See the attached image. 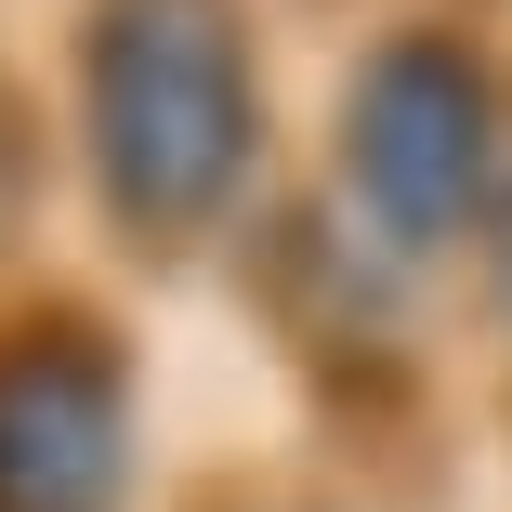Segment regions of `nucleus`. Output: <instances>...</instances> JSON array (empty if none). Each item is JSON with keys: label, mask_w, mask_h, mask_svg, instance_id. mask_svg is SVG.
I'll list each match as a JSON object with an SVG mask.
<instances>
[{"label": "nucleus", "mask_w": 512, "mask_h": 512, "mask_svg": "<svg viewBox=\"0 0 512 512\" xmlns=\"http://www.w3.org/2000/svg\"><path fill=\"white\" fill-rule=\"evenodd\" d=\"M302 27L276 0H40L66 250L197 302L302 184Z\"/></svg>", "instance_id": "1"}, {"label": "nucleus", "mask_w": 512, "mask_h": 512, "mask_svg": "<svg viewBox=\"0 0 512 512\" xmlns=\"http://www.w3.org/2000/svg\"><path fill=\"white\" fill-rule=\"evenodd\" d=\"M499 171H512V27L447 14V0H381L329 27L302 79V197L355 250L447 302V263L473 250Z\"/></svg>", "instance_id": "2"}, {"label": "nucleus", "mask_w": 512, "mask_h": 512, "mask_svg": "<svg viewBox=\"0 0 512 512\" xmlns=\"http://www.w3.org/2000/svg\"><path fill=\"white\" fill-rule=\"evenodd\" d=\"M0 512H184L158 302L79 250L0 289Z\"/></svg>", "instance_id": "3"}, {"label": "nucleus", "mask_w": 512, "mask_h": 512, "mask_svg": "<svg viewBox=\"0 0 512 512\" xmlns=\"http://www.w3.org/2000/svg\"><path fill=\"white\" fill-rule=\"evenodd\" d=\"M66 263V171H53V92H40V14L0 0V289Z\"/></svg>", "instance_id": "4"}, {"label": "nucleus", "mask_w": 512, "mask_h": 512, "mask_svg": "<svg viewBox=\"0 0 512 512\" xmlns=\"http://www.w3.org/2000/svg\"><path fill=\"white\" fill-rule=\"evenodd\" d=\"M447 355H460V394L486 407V421H512V171L486 197L473 250L447 263Z\"/></svg>", "instance_id": "5"}, {"label": "nucleus", "mask_w": 512, "mask_h": 512, "mask_svg": "<svg viewBox=\"0 0 512 512\" xmlns=\"http://www.w3.org/2000/svg\"><path fill=\"white\" fill-rule=\"evenodd\" d=\"M289 27H355V14H381V0H276Z\"/></svg>", "instance_id": "6"}, {"label": "nucleus", "mask_w": 512, "mask_h": 512, "mask_svg": "<svg viewBox=\"0 0 512 512\" xmlns=\"http://www.w3.org/2000/svg\"><path fill=\"white\" fill-rule=\"evenodd\" d=\"M447 14H486V27H512V0H447Z\"/></svg>", "instance_id": "7"}]
</instances>
